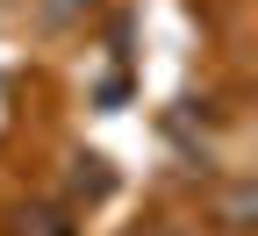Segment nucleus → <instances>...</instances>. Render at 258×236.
I'll list each match as a JSON object with an SVG mask.
<instances>
[{"mask_svg": "<svg viewBox=\"0 0 258 236\" xmlns=\"http://www.w3.org/2000/svg\"><path fill=\"white\" fill-rule=\"evenodd\" d=\"M36 8H43L50 22H86L93 8H101V0H36Z\"/></svg>", "mask_w": 258, "mask_h": 236, "instance_id": "1", "label": "nucleus"}, {"mask_svg": "<svg viewBox=\"0 0 258 236\" xmlns=\"http://www.w3.org/2000/svg\"><path fill=\"white\" fill-rule=\"evenodd\" d=\"M144 236H186V229H179V222H158V229H144Z\"/></svg>", "mask_w": 258, "mask_h": 236, "instance_id": "2", "label": "nucleus"}]
</instances>
